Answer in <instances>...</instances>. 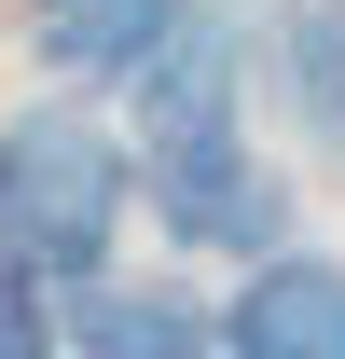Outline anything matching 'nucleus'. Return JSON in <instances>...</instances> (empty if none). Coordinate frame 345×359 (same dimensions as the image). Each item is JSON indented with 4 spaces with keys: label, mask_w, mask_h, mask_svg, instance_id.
<instances>
[{
    "label": "nucleus",
    "mask_w": 345,
    "mask_h": 359,
    "mask_svg": "<svg viewBox=\"0 0 345 359\" xmlns=\"http://www.w3.org/2000/svg\"><path fill=\"white\" fill-rule=\"evenodd\" d=\"M276 97L304 111V138L345 152V0H290L276 14Z\"/></svg>",
    "instance_id": "7"
},
{
    "label": "nucleus",
    "mask_w": 345,
    "mask_h": 359,
    "mask_svg": "<svg viewBox=\"0 0 345 359\" xmlns=\"http://www.w3.org/2000/svg\"><path fill=\"white\" fill-rule=\"evenodd\" d=\"M111 222H125V152L83 125V111H28L0 125V276L28 290H83L111 263Z\"/></svg>",
    "instance_id": "1"
},
{
    "label": "nucleus",
    "mask_w": 345,
    "mask_h": 359,
    "mask_svg": "<svg viewBox=\"0 0 345 359\" xmlns=\"http://www.w3.org/2000/svg\"><path fill=\"white\" fill-rule=\"evenodd\" d=\"M221 359H345V263H318V249H262L249 290H235V318H208Z\"/></svg>",
    "instance_id": "4"
},
{
    "label": "nucleus",
    "mask_w": 345,
    "mask_h": 359,
    "mask_svg": "<svg viewBox=\"0 0 345 359\" xmlns=\"http://www.w3.org/2000/svg\"><path fill=\"white\" fill-rule=\"evenodd\" d=\"M42 332H55L42 290H28V276H0V359H42Z\"/></svg>",
    "instance_id": "8"
},
{
    "label": "nucleus",
    "mask_w": 345,
    "mask_h": 359,
    "mask_svg": "<svg viewBox=\"0 0 345 359\" xmlns=\"http://www.w3.org/2000/svg\"><path fill=\"white\" fill-rule=\"evenodd\" d=\"M69 359H221V332H208L194 290H166V276H83Z\"/></svg>",
    "instance_id": "5"
},
{
    "label": "nucleus",
    "mask_w": 345,
    "mask_h": 359,
    "mask_svg": "<svg viewBox=\"0 0 345 359\" xmlns=\"http://www.w3.org/2000/svg\"><path fill=\"white\" fill-rule=\"evenodd\" d=\"M152 208H166L180 249H276V235H290V194H276V166H262L249 138H180V152H152Z\"/></svg>",
    "instance_id": "2"
},
{
    "label": "nucleus",
    "mask_w": 345,
    "mask_h": 359,
    "mask_svg": "<svg viewBox=\"0 0 345 359\" xmlns=\"http://www.w3.org/2000/svg\"><path fill=\"white\" fill-rule=\"evenodd\" d=\"M180 14H194V0H28V42H42L55 69H83V83H125Z\"/></svg>",
    "instance_id": "6"
},
{
    "label": "nucleus",
    "mask_w": 345,
    "mask_h": 359,
    "mask_svg": "<svg viewBox=\"0 0 345 359\" xmlns=\"http://www.w3.org/2000/svg\"><path fill=\"white\" fill-rule=\"evenodd\" d=\"M235 69H249L235 14H180L166 42L125 69V97H138V138H152V152H180V138H235Z\"/></svg>",
    "instance_id": "3"
}]
</instances>
